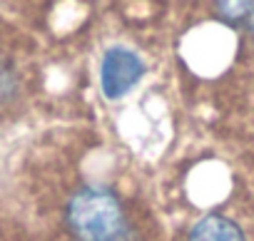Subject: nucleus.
Returning a JSON list of instances; mask_svg holds the SVG:
<instances>
[{"mask_svg":"<svg viewBox=\"0 0 254 241\" xmlns=\"http://www.w3.org/2000/svg\"><path fill=\"white\" fill-rule=\"evenodd\" d=\"M63 216L75 241H137L120 196L107 187L87 184L75 189Z\"/></svg>","mask_w":254,"mask_h":241,"instance_id":"1","label":"nucleus"},{"mask_svg":"<svg viewBox=\"0 0 254 241\" xmlns=\"http://www.w3.org/2000/svg\"><path fill=\"white\" fill-rule=\"evenodd\" d=\"M147 65L145 60L122 45H112L102 52L100 60V92L105 99L117 102L125 95H130L145 77Z\"/></svg>","mask_w":254,"mask_h":241,"instance_id":"2","label":"nucleus"},{"mask_svg":"<svg viewBox=\"0 0 254 241\" xmlns=\"http://www.w3.org/2000/svg\"><path fill=\"white\" fill-rule=\"evenodd\" d=\"M187 241H247V236L234 219L209 211L190 226Z\"/></svg>","mask_w":254,"mask_h":241,"instance_id":"3","label":"nucleus"},{"mask_svg":"<svg viewBox=\"0 0 254 241\" xmlns=\"http://www.w3.org/2000/svg\"><path fill=\"white\" fill-rule=\"evenodd\" d=\"M214 15L254 40V3H214Z\"/></svg>","mask_w":254,"mask_h":241,"instance_id":"4","label":"nucleus"},{"mask_svg":"<svg viewBox=\"0 0 254 241\" xmlns=\"http://www.w3.org/2000/svg\"><path fill=\"white\" fill-rule=\"evenodd\" d=\"M20 95V75L15 62L0 52V107L10 104Z\"/></svg>","mask_w":254,"mask_h":241,"instance_id":"5","label":"nucleus"}]
</instances>
